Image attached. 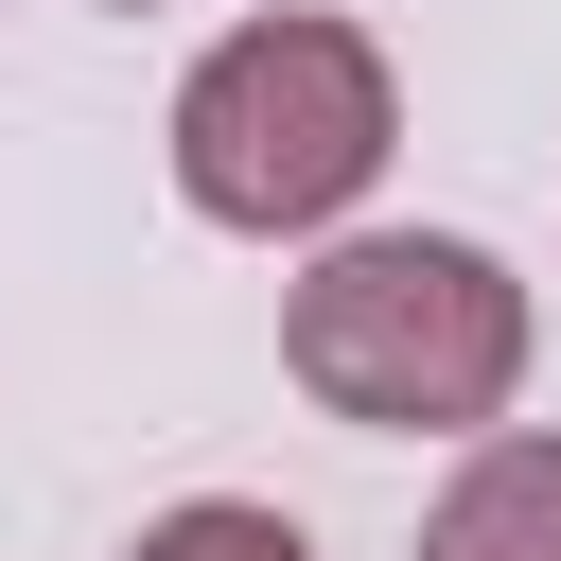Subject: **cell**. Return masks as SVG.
Instances as JSON below:
<instances>
[{
    "instance_id": "2",
    "label": "cell",
    "mask_w": 561,
    "mask_h": 561,
    "mask_svg": "<svg viewBox=\"0 0 561 561\" xmlns=\"http://www.w3.org/2000/svg\"><path fill=\"white\" fill-rule=\"evenodd\" d=\"M386 140H403V88H386V53L351 18H245L175 88V193L210 228H245V245L333 228L386 175Z\"/></svg>"
},
{
    "instance_id": "4",
    "label": "cell",
    "mask_w": 561,
    "mask_h": 561,
    "mask_svg": "<svg viewBox=\"0 0 561 561\" xmlns=\"http://www.w3.org/2000/svg\"><path fill=\"white\" fill-rule=\"evenodd\" d=\"M123 561H316V543H298L280 508H245V491H193V508H158Z\"/></svg>"
},
{
    "instance_id": "5",
    "label": "cell",
    "mask_w": 561,
    "mask_h": 561,
    "mask_svg": "<svg viewBox=\"0 0 561 561\" xmlns=\"http://www.w3.org/2000/svg\"><path fill=\"white\" fill-rule=\"evenodd\" d=\"M123 18H140V0H123Z\"/></svg>"
},
{
    "instance_id": "3",
    "label": "cell",
    "mask_w": 561,
    "mask_h": 561,
    "mask_svg": "<svg viewBox=\"0 0 561 561\" xmlns=\"http://www.w3.org/2000/svg\"><path fill=\"white\" fill-rule=\"evenodd\" d=\"M421 561H561V438H473L421 508Z\"/></svg>"
},
{
    "instance_id": "1",
    "label": "cell",
    "mask_w": 561,
    "mask_h": 561,
    "mask_svg": "<svg viewBox=\"0 0 561 561\" xmlns=\"http://www.w3.org/2000/svg\"><path fill=\"white\" fill-rule=\"evenodd\" d=\"M280 368L368 438H491L526 386V280L456 228H351L298 263Z\"/></svg>"
}]
</instances>
